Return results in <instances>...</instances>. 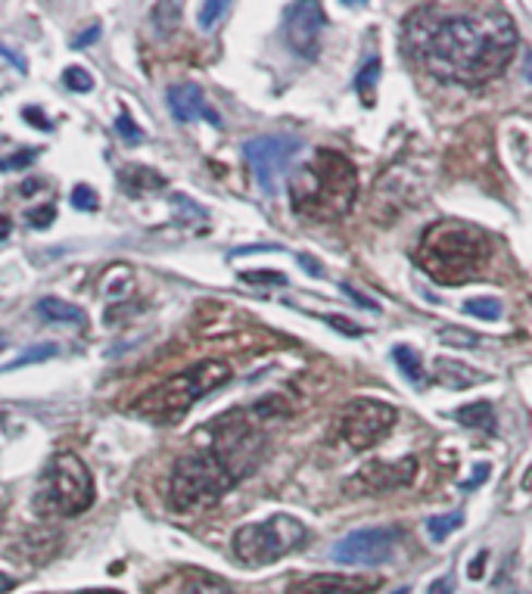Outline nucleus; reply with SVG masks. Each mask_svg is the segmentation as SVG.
I'll list each match as a JSON object with an SVG mask.
<instances>
[{"instance_id":"obj_1","label":"nucleus","mask_w":532,"mask_h":594,"mask_svg":"<svg viewBox=\"0 0 532 594\" xmlns=\"http://www.w3.org/2000/svg\"><path fill=\"white\" fill-rule=\"evenodd\" d=\"M404 47L414 63L443 82L486 85L511 63L517 25L495 3H426L404 22Z\"/></svg>"},{"instance_id":"obj_2","label":"nucleus","mask_w":532,"mask_h":594,"mask_svg":"<svg viewBox=\"0 0 532 594\" xmlns=\"http://www.w3.org/2000/svg\"><path fill=\"white\" fill-rule=\"evenodd\" d=\"M359 174L337 149H318L290 178V206L305 221H337L355 206Z\"/></svg>"},{"instance_id":"obj_3","label":"nucleus","mask_w":532,"mask_h":594,"mask_svg":"<svg viewBox=\"0 0 532 594\" xmlns=\"http://www.w3.org/2000/svg\"><path fill=\"white\" fill-rule=\"evenodd\" d=\"M492 258V237L461 218H443L421 237L414 262L439 283H468L483 275Z\"/></svg>"},{"instance_id":"obj_4","label":"nucleus","mask_w":532,"mask_h":594,"mask_svg":"<svg viewBox=\"0 0 532 594\" xmlns=\"http://www.w3.org/2000/svg\"><path fill=\"white\" fill-rule=\"evenodd\" d=\"M228 380H231V367L225 361H200V364H191L188 371L169 377L166 383H159L156 389L144 392L129 411L141 421H149V424H178L193 404L206 399L209 392H215Z\"/></svg>"},{"instance_id":"obj_5","label":"nucleus","mask_w":532,"mask_h":594,"mask_svg":"<svg viewBox=\"0 0 532 594\" xmlns=\"http://www.w3.org/2000/svg\"><path fill=\"white\" fill-rule=\"evenodd\" d=\"M196 448H206L237 483L258 468L265 454V433L250 411H228L193 436Z\"/></svg>"},{"instance_id":"obj_6","label":"nucleus","mask_w":532,"mask_h":594,"mask_svg":"<svg viewBox=\"0 0 532 594\" xmlns=\"http://www.w3.org/2000/svg\"><path fill=\"white\" fill-rule=\"evenodd\" d=\"M237 480L215 461L206 448H193L184 454L169 480V508L174 513H196L218 505L225 492H231Z\"/></svg>"},{"instance_id":"obj_7","label":"nucleus","mask_w":532,"mask_h":594,"mask_svg":"<svg viewBox=\"0 0 532 594\" xmlns=\"http://www.w3.org/2000/svg\"><path fill=\"white\" fill-rule=\"evenodd\" d=\"M94 505V476L72 451H60L44 468L35 492V508L44 517H75Z\"/></svg>"},{"instance_id":"obj_8","label":"nucleus","mask_w":532,"mask_h":594,"mask_svg":"<svg viewBox=\"0 0 532 594\" xmlns=\"http://www.w3.org/2000/svg\"><path fill=\"white\" fill-rule=\"evenodd\" d=\"M309 538V530L290 513H275L262 523H246L234 532V554L246 567H268L299 551Z\"/></svg>"},{"instance_id":"obj_9","label":"nucleus","mask_w":532,"mask_h":594,"mask_svg":"<svg viewBox=\"0 0 532 594\" xmlns=\"http://www.w3.org/2000/svg\"><path fill=\"white\" fill-rule=\"evenodd\" d=\"M396 421H399V411L392 404L377 402V399H355L342 408L340 433L349 448L364 451V448L377 446L396 426Z\"/></svg>"},{"instance_id":"obj_10","label":"nucleus","mask_w":532,"mask_h":594,"mask_svg":"<svg viewBox=\"0 0 532 594\" xmlns=\"http://www.w3.org/2000/svg\"><path fill=\"white\" fill-rule=\"evenodd\" d=\"M302 144L297 137H283V134H271V137H256V141H246V159L253 166V174H256L258 187L275 196L280 191V181L290 169L293 156H297Z\"/></svg>"},{"instance_id":"obj_11","label":"nucleus","mask_w":532,"mask_h":594,"mask_svg":"<svg viewBox=\"0 0 532 594\" xmlns=\"http://www.w3.org/2000/svg\"><path fill=\"white\" fill-rule=\"evenodd\" d=\"M399 532L396 530H359L349 532L342 542L334 548V560L340 563H362V567H374V563H386L392 551H396Z\"/></svg>"},{"instance_id":"obj_12","label":"nucleus","mask_w":532,"mask_h":594,"mask_svg":"<svg viewBox=\"0 0 532 594\" xmlns=\"http://www.w3.org/2000/svg\"><path fill=\"white\" fill-rule=\"evenodd\" d=\"M287 44L290 50L312 60L318 57V44H321V28H324V10L321 3H290L287 7Z\"/></svg>"},{"instance_id":"obj_13","label":"nucleus","mask_w":532,"mask_h":594,"mask_svg":"<svg viewBox=\"0 0 532 594\" xmlns=\"http://www.w3.org/2000/svg\"><path fill=\"white\" fill-rule=\"evenodd\" d=\"M149 594H234V589L221 579V575L206 573L200 567H181L162 575Z\"/></svg>"},{"instance_id":"obj_14","label":"nucleus","mask_w":532,"mask_h":594,"mask_svg":"<svg viewBox=\"0 0 532 594\" xmlns=\"http://www.w3.org/2000/svg\"><path fill=\"white\" fill-rule=\"evenodd\" d=\"M377 589L374 579H362V575H337V573H318L309 579H299L290 585L287 594H371Z\"/></svg>"},{"instance_id":"obj_15","label":"nucleus","mask_w":532,"mask_h":594,"mask_svg":"<svg viewBox=\"0 0 532 594\" xmlns=\"http://www.w3.org/2000/svg\"><path fill=\"white\" fill-rule=\"evenodd\" d=\"M169 107H171V112H174V119H178V122H196V119H206L209 125H215V128L221 125L218 112H215V109L206 104V94L200 90V85H191V82L171 87Z\"/></svg>"},{"instance_id":"obj_16","label":"nucleus","mask_w":532,"mask_h":594,"mask_svg":"<svg viewBox=\"0 0 532 594\" xmlns=\"http://www.w3.org/2000/svg\"><path fill=\"white\" fill-rule=\"evenodd\" d=\"M414 476V461H402L399 468H389V464H367V468L355 476V483H362L371 492H392V488L411 483Z\"/></svg>"},{"instance_id":"obj_17","label":"nucleus","mask_w":532,"mask_h":594,"mask_svg":"<svg viewBox=\"0 0 532 594\" xmlns=\"http://www.w3.org/2000/svg\"><path fill=\"white\" fill-rule=\"evenodd\" d=\"M486 380V374L480 371H470V364H461V361H436V383H443L448 389H468V386H476V383Z\"/></svg>"},{"instance_id":"obj_18","label":"nucleus","mask_w":532,"mask_h":594,"mask_svg":"<svg viewBox=\"0 0 532 594\" xmlns=\"http://www.w3.org/2000/svg\"><path fill=\"white\" fill-rule=\"evenodd\" d=\"M38 315L44 320H53V324H85V312L78 308V305H72V302H65V299L57 296H47L38 302Z\"/></svg>"},{"instance_id":"obj_19","label":"nucleus","mask_w":532,"mask_h":594,"mask_svg":"<svg viewBox=\"0 0 532 594\" xmlns=\"http://www.w3.org/2000/svg\"><path fill=\"white\" fill-rule=\"evenodd\" d=\"M455 417H458V424L473 426V429H489V433H495V411H492L489 402L464 404V408H461Z\"/></svg>"},{"instance_id":"obj_20","label":"nucleus","mask_w":532,"mask_h":594,"mask_svg":"<svg viewBox=\"0 0 532 594\" xmlns=\"http://www.w3.org/2000/svg\"><path fill=\"white\" fill-rule=\"evenodd\" d=\"M392 359L399 361V367H402V374L408 377V380L414 383V386H424L426 374H424V367H421V359H418V352H411L408 346H396Z\"/></svg>"},{"instance_id":"obj_21","label":"nucleus","mask_w":532,"mask_h":594,"mask_svg":"<svg viewBox=\"0 0 532 594\" xmlns=\"http://www.w3.org/2000/svg\"><path fill=\"white\" fill-rule=\"evenodd\" d=\"M461 523H464V513L455 510V513H443V517H430V520H426V532H430L436 542H443V538H448Z\"/></svg>"},{"instance_id":"obj_22","label":"nucleus","mask_w":532,"mask_h":594,"mask_svg":"<svg viewBox=\"0 0 532 594\" xmlns=\"http://www.w3.org/2000/svg\"><path fill=\"white\" fill-rule=\"evenodd\" d=\"M57 355V346H50V342H41V346H32L28 352H22V355H16V359L10 361L3 371H16V367H25V364H35V361H44V359H53Z\"/></svg>"},{"instance_id":"obj_23","label":"nucleus","mask_w":532,"mask_h":594,"mask_svg":"<svg viewBox=\"0 0 532 594\" xmlns=\"http://www.w3.org/2000/svg\"><path fill=\"white\" fill-rule=\"evenodd\" d=\"M231 7L228 3H221V0H213V3H203L200 7V20H196V25L203 28V32H213L218 22L225 20V13H228Z\"/></svg>"},{"instance_id":"obj_24","label":"nucleus","mask_w":532,"mask_h":594,"mask_svg":"<svg viewBox=\"0 0 532 594\" xmlns=\"http://www.w3.org/2000/svg\"><path fill=\"white\" fill-rule=\"evenodd\" d=\"M470 315H476V318H486V320H498L501 318V302L498 299H470L468 305Z\"/></svg>"},{"instance_id":"obj_25","label":"nucleus","mask_w":532,"mask_h":594,"mask_svg":"<svg viewBox=\"0 0 532 594\" xmlns=\"http://www.w3.org/2000/svg\"><path fill=\"white\" fill-rule=\"evenodd\" d=\"M439 340L448 342V346H461V349H480V337L470 334V330H455V327H446L439 330Z\"/></svg>"},{"instance_id":"obj_26","label":"nucleus","mask_w":532,"mask_h":594,"mask_svg":"<svg viewBox=\"0 0 532 594\" xmlns=\"http://www.w3.org/2000/svg\"><path fill=\"white\" fill-rule=\"evenodd\" d=\"M63 82H65V87H69V90H75V94H87V90L94 87V78L87 75L82 65H72V69H65Z\"/></svg>"},{"instance_id":"obj_27","label":"nucleus","mask_w":532,"mask_h":594,"mask_svg":"<svg viewBox=\"0 0 532 594\" xmlns=\"http://www.w3.org/2000/svg\"><path fill=\"white\" fill-rule=\"evenodd\" d=\"M116 131H119V134L125 137V144H131V147H137V144L144 141V131L134 125V119H131L129 112H122V116H119V122H116Z\"/></svg>"},{"instance_id":"obj_28","label":"nucleus","mask_w":532,"mask_h":594,"mask_svg":"<svg viewBox=\"0 0 532 594\" xmlns=\"http://www.w3.org/2000/svg\"><path fill=\"white\" fill-rule=\"evenodd\" d=\"M72 206L82 209V213H94V209H97V193L90 191L87 184H78V187L72 191Z\"/></svg>"},{"instance_id":"obj_29","label":"nucleus","mask_w":532,"mask_h":594,"mask_svg":"<svg viewBox=\"0 0 532 594\" xmlns=\"http://www.w3.org/2000/svg\"><path fill=\"white\" fill-rule=\"evenodd\" d=\"M377 78H380V60H371V63L364 65L362 72H359V82H355V87H359L362 94H371Z\"/></svg>"},{"instance_id":"obj_30","label":"nucleus","mask_w":532,"mask_h":594,"mask_svg":"<svg viewBox=\"0 0 532 594\" xmlns=\"http://www.w3.org/2000/svg\"><path fill=\"white\" fill-rule=\"evenodd\" d=\"M53 218H57L53 206H44V209H35V213L28 215V225H32V228H47Z\"/></svg>"},{"instance_id":"obj_31","label":"nucleus","mask_w":532,"mask_h":594,"mask_svg":"<svg viewBox=\"0 0 532 594\" xmlns=\"http://www.w3.org/2000/svg\"><path fill=\"white\" fill-rule=\"evenodd\" d=\"M28 162H35V153H16V156L3 159V162H0V169L16 171V169H22V166H28Z\"/></svg>"},{"instance_id":"obj_32","label":"nucleus","mask_w":532,"mask_h":594,"mask_svg":"<svg viewBox=\"0 0 532 594\" xmlns=\"http://www.w3.org/2000/svg\"><path fill=\"white\" fill-rule=\"evenodd\" d=\"M243 280H246V283H287V277L271 275V271H268V275H243Z\"/></svg>"},{"instance_id":"obj_33","label":"nucleus","mask_w":532,"mask_h":594,"mask_svg":"<svg viewBox=\"0 0 532 594\" xmlns=\"http://www.w3.org/2000/svg\"><path fill=\"white\" fill-rule=\"evenodd\" d=\"M489 476V464H476V473L470 476L468 483H461V488H473V486H480L483 480Z\"/></svg>"},{"instance_id":"obj_34","label":"nucleus","mask_w":532,"mask_h":594,"mask_svg":"<svg viewBox=\"0 0 532 594\" xmlns=\"http://www.w3.org/2000/svg\"><path fill=\"white\" fill-rule=\"evenodd\" d=\"M451 589H455V579H451V575H443L439 582L430 585V594H451Z\"/></svg>"},{"instance_id":"obj_35","label":"nucleus","mask_w":532,"mask_h":594,"mask_svg":"<svg viewBox=\"0 0 532 594\" xmlns=\"http://www.w3.org/2000/svg\"><path fill=\"white\" fill-rule=\"evenodd\" d=\"M25 119L35 128H50L47 122H41V112H38V109H25Z\"/></svg>"},{"instance_id":"obj_36","label":"nucleus","mask_w":532,"mask_h":594,"mask_svg":"<svg viewBox=\"0 0 532 594\" xmlns=\"http://www.w3.org/2000/svg\"><path fill=\"white\" fill-rule=\"evenodd\" d=\"M97 35H100V28H90V32H87V35H82V38H78V41H75V47H87V44L94 41V38H97Z\"/></svg>"},{"instance_id":"obj_37","label":"nucleus","mask_w":532,"mask_h":594,"mask_svg":"<svg viewBox=\"0 0 532 594\" xmlns=\"http://www.w3.org/2000/svg\"><path fill=\"white\" fill-rule=\"evenodd\" d=\"M16 589V582L10 579V575H3L0 573V594H7V592H13Z\"/></svg>"},{"instance_id":"obj_38","label":"nucleus","mask_w":532,"mask_h":594,"mask_svg":"<svg viewBox=\"0 0 532 594\" xmlns=\"http://www.w3.org/2000/svg\"><path fill=\"white\" fill-rule=\"evenodd\" d=\"M10 231H13L10 218H7V215H0V237H10Z\"/></svg>"},{"instance_id":"obj_39","label":"nucleus","mask_w":532,"mask_h":594,"mask_svg":"<svg viewBox=\"0 0 532 594\" xmlns=\"http://www.w3.org/2000/svg\"><path fill=\"white\" fill-rule=\"evenodd\" d=\"M483 560H486V551H483L480 557H476V560H473V570H470V575H473V579H480V567H483Z\"/></svg>"},{"instance_id":"obj_40","label":"nucleus","mask_w":532,"mask_h":594,"mask_svg":"<svg viewBox=\"0 0 532 594\" xmlns=\"http://www.w3.org/2000/svg\"><path fill=\"white\" fill-rule=\"evenodd\" d=\"M527 78H530V82H532V53H530V57H527Z\"/></svg>"},{"instance_id":"obj_41","label":"nucleus","mask_w":532,"mask_h":594,"mask_svg":"<svg viewBox=\"0 0 532 594\" xmlns=\"http://www.w3.org/2000/svg\"><path fill=\"white\" fill-rule=\"evenodd\" d=\"M523 488H532V470L523 476Z\"/></svg>"},{"instance_id":"obj_42","label":"nucleus","mask_w":532,"mask_h":594,"mask_svg":"<svg viewBox=\"0 0 532 594\" xmlns=\"http://www.w3.org/2000/svg\"><path fill=\"white\" fill-rule=\"evenodd\" d=\"M85 594H119V592H85Z\"/></svg>"},{"instance_id":"obj_43","label":"nucleus","mask_w":532,"mask_h":594,"mask_svg":"<svg viewBox=\"0 0 532 594\" xmlns=\"http://www.w3.org/2000/svg\"><path fill=\"white\" fill-rule=\"evenodd\" d=\"M0 349H3V340H0Z\"/></svg>"}]
</instances>
